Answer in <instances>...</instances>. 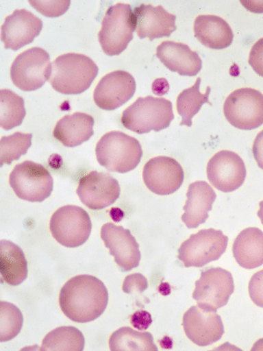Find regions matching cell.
<instances>
[{
	"label": "cell",
	"instance_id": "1",
	"mask_svg": "<svg viewBox=\"0 0 263 351\" xmlns=\"http://www.w3.org/2000/svg\"><path fill=\"white\" fill-rule=\"evenodd\" d=\"M108 302V288L90 275L72 278L62 288L59 296L62 313L77 324L95 321L105 312Z\"/></svg>",
	"mask_w": 263,
	"mask_h": 351
},
{
	"label": "cell",
	"instance_id": "2",
	"mask_svg": "<svg viewBox=\"0 0 263 351\" xmlns=\"http://www.w3.org/2000/svg\"><path fill=\"white\" fill-rule=\"evenodd\" d=\"M99 74L95 62L83 54L68 53L52 62L49 82L56 92L80 94L86 92Z\"/></svg>",
	"mask_w": 263,
	"mask_h": 351
},
{
	"label": "cell",
	"instance_id": "3",
	"mask_svg": "<svg viewBox=\"0 0 263 351\" xmlns=\"http://www.w3.org/2000/svg\"><path fill=\"white\" fill-rule=\"evenodd\" d=\"M97 160L106 170L127 173L134 170L143 152L139 141L121 131L108 132L96 146Z\"/></svg>",
	"mask_w": 263,
	"mask_h": 351
},
{
	"label": "cell",
	"instance_id": "4",
	"mask_svg": "<svg viewBox=\"0 0 263 351\" xmlns=\"http://www.w3.org/2000/svg\"><path fill=\"white\" fill-rule=\"evenodd\" d=\"M174 118L170 100L148 96L138 99L125 110L121 122L127 130L142 134L165 130L170 127Z\"/></svg>",
	"mask_w": 263,
	"mask_h": 351
},
{
	"label": "cell",
	"instance_id": "5",
	"mask_svg": "<svg viewBox=\"0 0 263 351\" xmlns=\"http://www.w3.org/2000/svg\"><path fill=\"white\" fill-rule=\"evenodd\" d=\"M134 30L136 22L130 5L117 3L110 6L99 33L102 49L110 56L121 55L133 40Z\"/></svg>",
	"mask_w": 263,
	"mask_h": 351
},
{
	"label": "cell",
	"instance_id": "6",
	"mask_svg": "<svg viewBox=\"0 0 263 351\" xmlns=\"http://www.w3.org/2000/svg\"><path fill=\"white\" fill-rule=\"evenodd\" d=\"M228 237L214 228L202 230L190 236L178 250V259L186 267L201 268L217 261L227 250Z\"/></svg>",
	"mask_w": 263,
	"mask_h": 351
},
{
	"label": "cell",
	"instance_id": "7",
	"mask_svg": "<svg viewBox=\"0 0 263 351\" xmlns=\"http://www.w3.org/2000/svg\"><path fill=\"white\" fill-rule=\"evenodd\" d=\"M49 227L53 237L61 245L77 247L89 239L92 224L86 210L77 206H65L52 215Z\"/></svg>",
	"mask_w": 263,
	"mask_h": 351
},
{
	"label": "cell",
	"instance_id": "8",
	"mask_svg": "<svg viewBox=\"0 0 263 351\" xmlns=\"http://www.w3.org/2000/svg\"><path fill=\"white\" fill-rule=\"evenodd\" d=\"M51 68L49 53L34 47L14 59L11 67L12 83L24 92H34L49 81Z\"/></svg>",
	"mask_w": 263,
	"mask_h": 351
},
{
	"label": "cell",
	"instance_id": "9",
	"mask_svg": "<svg viewBox=\"0 0 263 351\" xmlns=\"http://www.w3.org/2000/svg\"><path fill=\"white\" fill-rule=\"evenodd\" d=\"M9 182L15 194L29 202H42L51 195L54 180L43 165L25 161L15 166Z\"/></svg>",
	"mask_w": 263,
	"mask_h": 351
},
{
	"label": "cell",
	"instance_id": "10",
	"mask_svg": "<svg viewBox=\"0 0 263 351\" xmlns=\"http://www.w3.org/2000/svg\"><path fill=\"white\" fill-rule=\"evenodd\" d=\"M225 118L231 126L253 130L263 124V94L252 88L234 90L224 104Z\"/></svg>",
	"mask_w": 263,
	"mask_h": 351
},
{
	"label": "cell",
	"instance_id": "11",
	"mask_svg": "<svg viewBox=\"0 0 263 351\" xmlns=\"http://www.w3.org/2000/svg\"><path fill=\"white\" fill-rule=\"evenodd\" d=\"M234 291L233 275L227 269L209 268L196 282L193 299L203 308L217 312L228 303Z\"/></svg>",
	"mask_w": 263,
	"mask_h": 351
},
{
	"label": "cell",
	"instance_id": "12",
	"mask_svg": "<svg viewBox=\"0 0 263 351\" xmlns=\"http://www.w3.org/2000/svg\"><path fill=\"white\" fill-rule=\"evenodd\" d=\"M247 170L243 160L238 154L222 150L210 160L208 178L216 189L231 193L239 189L246 180Z\"/></svg>",
	"mask_w": 263,
	"mask_h": 351
},
{
	"label": "cell",
	"instance_id": "13",
	"mask_svg": "<svg viewBox=\"0 0 263 351\" xmlns=\"http://www.w3.org/2000/svg\"><path fill=\"white\" fill-rule=\"evenodd\" d=\"M81 202L92 210H101L112 205L121 195V186L106 172L92 171L79 180L77 190Z\"/></svg>",
	"mask_w": 263,
	"mask_h": 351
},
{
	"label": "cell",
	"instance_id": "14",
	"mask_svg": "<svg viewBox=\"0 0 263 351\" xmlns=\"http://www.w3.org/2000/svg\"><path fill=\"white\" fill-rule=\"evenodd\" d=\"M184 180V172L179 162L168 156L153 158L144 166V183L158 195H171L177 192Z\"/></svg>",
	"mask_w": 263,
	"mask_h": 351
},
{
	"label": "cell",
	"instance_id": "15",
	"mask_svg": "<svg viewBox=\"0 0 263 351\" xmlns=\"http://www.w3.org/2000/svg\"><path fill=\"white\" fill-rule=\"evenodd\" d=\"M183 327L187 337L200 347L212 346L225 333L221 316L199 305L190 307L184 313Z\"/></svg>",
	"mask_w": 263,
	"mask_h": 351
},
{
	"label": "cell",
	"instance_id": "16",
	"mask_svg": "<svg viewBox=\"0 0 263 351\" xmlns=\"http://www.w3.org/2000/svg\"><path fill=\"white\" fill-rule=\"evenodd\" d=\"M136 80L124 71L110 72L100 80L93 93V99L99 108L115 110L121 108L134 95Z\"/></svg>",
	"mask_w": 263,
	"mask_h": 351
},
{
	"label": "cell",
	"instance_id": "17",
	"mask_svg": "<svg viewBox=\"0 0 263 351\" xmlns=\"http://www.w3.org/2000/svg\"><path fill=\"white\" fill-rule=\"evenodd\" d=\"M101 239L122 271H130L139 266L142 258L139 243L129 230L109 222L101 228Z\"/></svg>",
	"mask_w": 263,
	"mask_h": 351
},
{
	"label": "cell",
	"instance_id": "18",
	"mask_svg": "<svg viewBox=\"0 0 263 351\" xmlns=\"http://www.w3.org/2000/svg\"><path fill=\"white\" fill-rule=\"evenodd\" d=\"M43 27V22L26 9H17L5 18L1 27V40L5 48L16 50L32 43Z\"/></svg>",
	"mask_w": 263,
	"mask_h": 351
},
{
	"label": "cell",
	"instance_id": "19",
	"mask_svg": "<svg viewBox=\"0 0 263 351\" xmlns=\"http://www.w3.org/2000/svg\"><path fill=\"white\" fill-rule=\"evenodd\" d=\"M134 15L136 30L140 39L153 40L168 37L177 29V17L162 5H140L134 9Z\"/></svg>",
	"mask_w": 263,
	"mask_h": 351
},
{
	"label": "cell",
	"instance_id": "20",
	"mask_svg": "<svg viewBox=\"0 0 263 351\" xmlns=\"http://www.w3.org/2000/svg\"><path fill=\"white\" fill-rule=\"evenodd\" d=\"M156 56L165 67L177 72L180 76H196L202 69L201 58L186 44L171 40L162 42L156 49Z\"/></svg>",
	"mask_w": 263,
	"mask_h": 351
},
{
	"label": "cell",
	"instance_id": "21",
	"mask_svg": "<svg viewBox=\"0 0 263 351\" xmlns=\"http://www.w3.org/2000/svg\"><path fill=\"white\" fill-rule=\"evenodd\" d=\"M216 197L214 190L205 181H197L190 184L184 214L181 216L188 228H197L205 223Z\"/></svg>",
	"mask_w": 263,
	"mask_h": 351
},
{
	"label": "cell",
	"instance_id": "22",
	"mask_svg": "<svg viewBox=\"0 0 263 351\" xmlns=\"http://www.w3.org/2000/svg\"><path fill=\"white\" fill-rule=\"evenodd\" d=\"M195 36L203 46L224 49L233 43L234 33L227 22L215 15H199L194 24Z\"/></svg>",
	"mask_w": 263,
	"mask_h": 351
},
{
	"label": "cell",
	"instance_id": "23",
	"mask_svg": "<svg viewBox=\"0 0 263 351\" xmlns=\"http://www.w3.org/2000/svg\"><path fill=\"white\" fill-rule=\"evenodd\" d=\"M94 119L84 112L66 115L56 123L54 136L68 148H74L87 142L93 136Z\"/></svg>",
	"mask_w": 263,
	"mask_h": 351
},
{
	"label": "cell",
	"instance_id": "24",
	"mask_svg": "<svg viewBox=\"0 0 263 351\" xmlns=\"http://www.w3.org/2000/svg\"><path fill=\"white\" fill-rule=\"evenodd\" d=\"M234 258L242 268L253 269L263 265V232L258 228L242 230L234 241Z\"/></svg>",
	"mask_w": 263,
	"mask_h": 351
},
{
	"label": "cell",
	"instance_id": "25",
	"mask_svg": "<svg viewBox=\"0 0 263 351\" xmlns=\"http://www.w3.org/2000/svg\"><path fill=\"white\" fill-rule=\"evenodd\" d=\"M0 274L2 282L14 287L27 278V261L23 250L10 241H0Z\"/></svg>",
	"mask_w": 263,
	"mask_h": 351
},
{
	"label": "cell",
	"instance_id": "26",
	"mask_svg": "<svg viewBox=\"0 0 263 351\" xmlns=\"http://www.w3.org/2000/svg\"><path fill=\"white\" fill-rule=\"evenodd\" d=\"M112 351H156L153 335L149 332H139L124 327L116 330L109 340Z\"/></svg>",
	"mask_w": 263,
	"mask_h": 351
},
{
	"label": "cell",
	"instance_id": "27",
	"mask_svg": "<svg viewBox=\"0 0 263 351\" xmlns=\"http://www.w3.org/2000/svg\"><path fill=\"white\" fill-rule=\"evenodd\" d=\"M201 78H197L195 84L188 89L184 90L177 97V109L178 114L181 117L180 126L192 127V118L200 111L203 104L208 103L211 87H208L205 93H200Z\"/></svg>",
	"mask_w": 263,
	"mask_h": 351
},
{
	"label": "cell",
	"instance_id": "28",
	"mask_svg": "<svg viewBox=\"0 0 263 351\" xmlns=\"http://www.w3.org/2000/svg\"><path fill=\"white\" fill-rule=\"evenodd\" d=\"M84 346L86 339L79 329L74 327H60L46 335L40 350L82 351Z\"/></svg>",
	"mask_w": 263,
	"mask_h": 351
},
{
	"label": "cell",
	"instance_id": "29",
	"mask_svg": "<svg viewBox=\"0 0 263 351\" xmlns=\"http://www.w3.org/2000/svg\"><path fill=\"white\" fill-rule=\"evenodd\" d=\"M26 116V108L22 97L11 90H0V127L10 130L21 125Z\"/></svg>",
	"mask_w": 263,
	"mask_h": 351
},
{
	"label": "cell",
	"instance_id": "30",
	"mask_svg": "<svg viewBox=\"0 0 263 351\" xmlns=\"http://www.w3.org/2000/svg\"><path fill=\"white\" fill-rule=\"evenodd\" d=\"M32 134L17 132L0 139V165H11L25 155L32 145Z\"/></svg>",
	"mask_w": 263,
	"mask_h": 351
},
{
	"label": "cell",
	"instance_id": "31",
	"mask_svg": "<svg viewBox=\"0 0 263 351\" xmlns=\"http://www.w3.org/2000/svg\"><path fill=\"white\" fill-rule=\"evenodd\" d=\"M23 326V315L14 304L0 302V341L16 337Z\"/></svg>",
	"mask_w": 263,
	"mask_h": 351
},
{
	"label": "cell",
	"instance_id": "32",
	"mask_svg": "<svg viewBox=\"0 0 263 351\" xmlns=\"http://www.w3.org/2000/svg\"><path fill=\"white\" fill-rule=\"evenodd\" d=\"M29 4L36 10L46 17H59L68 11L71 5L70 0H51V1H34L29 0Z\"/></svg>",
	"mask_w": 263,
	"mask_h": 351
},
{
	"label": "cell",
	"instance_id": "33",
	"mask_svg": "<svg viewBox=\"0 0 263 351\" xmlns=\"http://www.w3.org/2000/svg\"><path fill=\"white\" fill-rule=\"evenodd\" d=\"M249 293L252 302L263 308V269L253 274L250 280Z\"/></svg>",
	"mask_w": 263,
	"mask_h": 351
},
{
	"label": "cell",
	"instance_id": "34",
	"mask_svg": "<svg viewBox=\"0 0 263 351\" xmlns=\"http://www.w3.org/2000/svg\"><path fill=\"white\" fill-rule=\"evenodd\" d=\"M149 287L148 280L143 275L140 274L127 276L124 281V293L132 294L134 293H142Z\"/></svg>",
	"mask_w": 263,
	"mask_h": 351
},
{
	"label": "cell",
	"instance_id": "35",
	"mask_svg": "<svg viewBox=\"0 0 263 351\" xmlns=\"http://www.w3.org/2000/svg\"><path fill=\"white\" fill-rule=\"evenodd\" d=\"M249 62L253 70L263 77V38L253 44L250 51Z\"/></svg>",
	"mask_w": 263,
	"mask_h": 351
},
{
	"label": "cell",
	"instance_id": "36",
	"mask_svg": "<svg viewBox=\"0 0 263 351\" xmlns=\"http://www.w3.org/2000/svg\"><path fill=\"white\" fill-rule=\"evenodd\" d=\"M130 322L138 330H146L152 324L151 315L149 312L140 310L131 316Z\"/></svg>",
	"mask_w": 263,
	"mask_h": 351
},
{
	"label": "cell",
	"instance_id": "37",
	"mask_svg": "<svg viewBox=\"0 0 263 351\" xmlns=\"http://www.w3.org/2000/svg\"><path fill=\"white\" fill-rule=\"evenodd\" d=\"M253 154L259 167L263 170V130L260 132L253 142Z\"/></svg>",
	"mask_w": 263,
	"mask_h": 351
},
{
	"label": "cell",
	"instance_id": "38",
	"mask_svg": "<svg viewBox=\"0 0 263 351\" xmlns=\"http://www.w3.org/2000/svg\"><path fill=\"white\" fill-rule=\"evenodd\" d=\"M241 5L245 6L247 10L253 12H256V14H262L263 12V0H260V1H244V0H241Z\"/></svg>",
	"mask_w": 263,
	"mask_h": 351
},
{
	"label": "cell",
	"instance_id": "39",
	"mask_svg": "<svg viewBox=\"0 0 263 351\" xmlns=\"http://www.w3.org/2000/svg\"><path fill=\"white\" fill-rule=\"evenodd\" d=\"M155 82L158 86H156V84H153V93L156 94V95H162V94H165L168 93V84L167 81L165 80H155Z\"/></svg>",
	"mask_w": 263,
	"mask_h": 351
},
{
	"label": "cell",
	"instance_id": "40",
	"mask_svg": "<svg viewBox=\"0 0 263 351\" xmlns=\"http://www.w3.org/2000/svg\"><path fill=\"white\" fill-rule=\"evenodd\" d=\"M258 217L261 219L262 223L263 224V200L260 202V209L258 213Z\"/></svg>",
	"mask_w": 263,
	"mask_h": 351
}]
</instances>
